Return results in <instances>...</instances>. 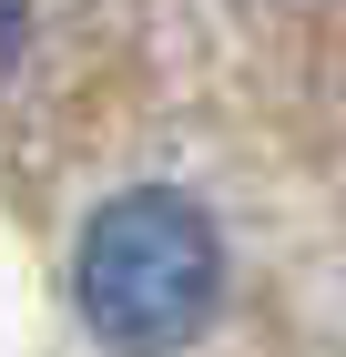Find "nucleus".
<instances>
[{
  "mask_svg": "<svg viewBox=\"0 0 346 357\" xmlns=\"http://www.w3.org/2000/svg\"><path fill=\"white\" fill-rule=\"evenodd\" d=\"M21 52H31V10H21V0H0V82L21 72Z\"/></svg>",
  "mask_w": 346,
  "mask_h": 357,
  "instance_id": "nucleus-2",
  "label": "nucleus"
},
{
  "mask_svg": "<svg viewBox=\"0 0 346 357\" xmlns=\"http://www.w3.org/2000/svg\"><path fill=\"white\" fill-rule=\"evenodd\" d=\"M72 296H81V327L123 357H173L204 337L214 296H224V245L194 194L173 184H133L112 194L102 215L81 225V255H72Z\"/></svg>",
  "mask_w": 346,
  "mask_h": 357,
  "instance_id": "nucleus-1",
  "label": "nucleus"
}]
</instances>
